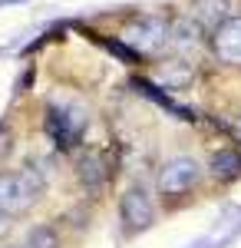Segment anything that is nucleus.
I'll return each instance as SVG.
<instances>
[{"label":"nucleus","mask_w":241,"mask_h":248,"mask_svg":"<svg viewBox=\"0 0 241 248\" xmlns=\"http://www.w3.org/2000/svg\"><path fill=\"white\" fill-rule=\"evenodd\" d=\"M205 172L222 182V186H231L241 179V149L238 146H225V149H215L205 162Z\"/></svg>","instance_id":"9d476101"},{"label":"nucleus","mask_w":241,"mask_h":248,"mask_svg":"<svg viewBox=\"0 0 241 248\" xmlns=\"http://www.w3.org/2000/svg\"><path fill=\"white\" fill-rule=\"evenodd\" d=\"M112 169L109 159H106V149H83L76 155V182L86 189V195H99V192L109 186Z\"/></svg>","instance_id":"6e6552de"},{"label":"nucleus","mask_w":241,"mask_h":248,"mask_svg":"<svg viewBox=\"0 0 241 248\" xmlns=\"http://www.w3.org/2000/svg\"><path fill=\"white\" fill-rule=\"evenodd\" d=\"M228 129H231V139L241 146V116H235V119H231V126H228Z\"/></svg>","instance_id":"ddd939ff"},{"label":"nucleus","mask_w":241,"mask_h":248,"mask_svg":"<svg viewBox=\"0 0 241 248\" xmlns=\"http://www.w3.org/2000/svg\"><path fill=\"white\" fill-rule=\"evenodd\" d=\"M46 195V172L37 162H23L20 169H0V215L23 218Z\"/></svg>","instance_id":"f257e3e1"},{"label":"nucleus","mask_w":241,"mask_h":248,"mask_svg":"<svg viewBox=\"0 0 241 248\" xmlns=\"http://www.w3.org/2000/svg\"><path fill=\"white\" fill-rule=\"evenodd\" d=\"M10 229H14V218L10 215H0V235H7Z\"/></svg>","instance_id":"4468645a"},{"label":"nucleus","mask_w":241,"mask_h":248,"mask_svg":"<svg viewBox=\"0 0 241 248\" xmlns=\"http://www.w3.org/2000/svg\"><path fill=\"white\" fill-rule=\"evenodd\" d=\"M208 53L222 66H241V14H228L208 33Z\"/></svg>","instance_id":"0eeeda50"},{"label":"nucleus","mask_w":241,"mask_h":248,"mask_svg":"<svg viewBox=\"0 0 241 248\" xmlns=\"http://www.w3.org/2000/svg\"><path fill=\"white\" fill-rule=\"evenodd\" d=\"M152 79L168 90V93H182V90H192L195 79H198V63L195 57H175V53H166V57L152 60Z\"/></svg>","instance_id":"423d86ee"},{"label":"nucleus","mask_w":241,"mask_h":248,"mask_svg":"<svg viewBox=\"0 0 241 248\" xmlns=\"http://www.w3.org/2000/svg\"><path fill=\"white\" fill-rule=\"evenodd\" d=\"M0 248H23V245H0Z\"/></svg>","instance_id":"2eb2a0df"},{"label":"nucleus","mask_w":241,"mask_h":248,"mask_svg":"<svg viewBox=\"0 0 241 248\" xmlns=\"http://www.w3.org/2000/svg\"><path fill=\"white\" fill-rule=\"evenodd\" d=\"M195 46H208V37L198 27L195 17H172V33H168V50L175 57H192Z\"/></svg>","instance_id":"1a4fd4ad"},{"label":"nucleus","mask_w":241,"mask_h":248,"mask_svg":"<svg viewBox=\"0 0 241 248\" xmlns=\"http://www.w3.org/2000/svg\"><path fill=\"white\" fill-rule=\"evenodd\" d=\"M205 179V166L192 155H172L166 159L159 172H155V199L166 209H179L185 205V199H192L202 189Z\"/></svg>","instance_id":"f03ea898"},{"label":"nucleus","mask_w":241,"mask_h":248,"mask_svg":"<svg viewBox=\"0 0 241 248\" xmlns=\"http://www.w3.org/2000/svg\"><path fill=\"white\" fill-rule=\"evenodd\" d=\"M90 116L79 103H46L43 109V133L50 136L60 153H79Z\"/></svg>","instance_id":"20e7f679"},{"label":"nucleus","mask_w":241,"mask_h":248,"mask_svg":"<svg viewBox=\"0 0 241 248\" xmlns=\"http://www.w3.org/2000/svg\"><path fill=\"white\" fill-rule=\"evenodd\" d=\"M23 248H66V235H63V222H40L27 232Z\"/></svg>","instance_id":"9b49d317"},{"label":"nucleus","mask_w":241,"mask_h":248,"mask_svg":"<svg viewBox=\"0 0 241 248\" xmlns=\"http://www.w3.org/2000/svg\"><path fill=\"white\" fill-rule=\"evenodd\" d=\"M14 139H17V136H14V129H10V126H0V162L14 153Z\"/></svg>","instance_id":"f8f14e48"},{"label":"nucleus","mask_w":241,"mask_h":248,"mask_svg":"<svg viewBox=\"0 0 241 248\" xmlns=\"http://www.w3.org/2000/svg\"><path fill=\"white\" fill-rule=\"evenodd\" d=\"M168 33H172V17L168 14L142 10V14H132L126 20L119 40L139 60H159V57H166V50H168Z\"/></svg>","instance_id":"7ed1b4c3"},{"label":"nucleus","mask_w":241,"mask_h":248,"mask_svg":"<svg viewBox=\"0 0 241 248\" xmlns=\"http://www.w3.org/2000/svg\"><path fill=\"white\" fill-rule=\"evenodd\" d=\"M159 218V202H155V192L142 186V182H132L129 189L122 192L119 199V222H122V235L126 238H139L142 232H149Z\"/></svg>","instance_id":"39448f33"}]
</instances>
